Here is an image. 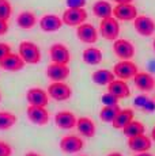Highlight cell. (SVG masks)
<instances>
[{"mask_svg":"<svg viewBox=\"0 0 155 156\" xmlns=\"http://www.w3.org/2000/svg\"><path fill=\"white\" fill-rule=\"evenodd\" d=\"M18 53L25 60L26 64H30V65L38 64V62L41 61V57H42L38 45L34 42H30V41H22V42L19 44Z\"/></svg>","mask_w":155,"mask_h":156,"instance_id":"6da1fadb","label":"cell"},{"mask_svg":"<svg viewBox=\"0 0 155 156\" xmlns=\"http://www.w3.org/2000/svg\"><path fill=\"white\" fill-rule=\"evenodd\" d=\"M99 34L108 41H116L120 35V23L114 16H108L101 19Z\"/></svg>","mask_w":155,"mask_h":156,"instance_id":"7a4b0ae2","label":"cell"},{"mask_svg":"<svg viewBox=\"0 0 155 156\" xmlns=\"http://www.w3.org/2000/svg\"><path fill=\"white\" fill-rule=\"evenodd\" d=\"M88 18V14L85 8H67L63 12V23L70 27H78L79 25L85 23Z\"/></svg>","mask_w":155,"mask_h":156,"instance_id":"3957f363","label":"cell"},{"mask_svg":"<svg viewBox=\"0 0 155 156\" xmlns=\"http://www.w3.org/2000/svg\"><path fill=\"white\" fill-rule=\"evenodd\" d=\"M46 91L49 94V98H52V99L57 102L68 101L72 97V90L64 82H53L52 84H49Z\"/></svg>","mask_w":155,"mask_h":156,"instance_id":"277c9868","label":"cell"},{"mask_svg":"<svg viewBox=\"0 0 155 156\" xmlns=\"http://www.w3.org/2000/svg\"><path fill=\"white\" fill-rule=\"evenodd\" d=\"M59 147H60L61 152H64V154H78L83 149L85 141H83L82 137L76 136V134H67L60 140Z\"/></svg>","mask_w":155,"mask_h":156,"instance_id":"5b68a950","label":"cell"},{"mask_svg":"<svg viewBox=\"0 0 155 156\" xmlns=\"http://www.w3.org/2000/svg\"><path fill=\"white\" fill-rule=\"evenodd\" d=\"M113 72H114L116 77H118V79L129 80L135 77V75L139 72V69H138V65L133 61H131V60H123V61L114 64Z\"/></svg>","mask_w":155,"mask_h":156,"instance_id":"8992f818","label":"cell"},{"mask_svg":"<svg viewBox=\"0 0 155 156\" xmlns=\"http://www.w3.org/2000/svg\"><path fill=\"white\" fill-rule=\"evenodd\" d=\"M113 52L120 60H132L136 50L131 41L124 40V38H117L116 41H113Z\"/></svg>","mask_w":155,"mask_h":156,"instance_id":"52a82bcc","label":"cell"},{"mask_svg":"<svg viewBox=\"0 0 155 156\" xmlns=\"http://www.w3.org/2000/svg\"><path fill=\"white\" fill-rule=\"evenodd\" d=\"M113 16L123 22H131V20L133 22L138 16V8L132 3H121L113 7Z\"/></svg>","mask_w":155,"mask_h":156,"instance_id":"ba28073f","label":"cell"},{"mask_svg":"<svg viewBox=\"0 0 155 156\" xmlns=\"http://www.w3.org/2000/svg\"><path fill=\"white\" fill-rule=\"evenodd\" d=\"M26 114H27L29 121L34 125H38V126H45L49 122V113H48L46 107L30 105L26 110Z\"/></svg>","mask_w":155,"mask_h":156,"instance_id":"9c48e42d","label":"cell"},{"mask_svg":"<svg viewBox=\"0 0 155 156\" xmlns=\"http://www.w3.org/2000/svg\"><path fill=\"white\" fill-rule=\"evenodd\" d=\"M133 27L136 33L142 37H151L155 33V22L153 18L146 16V15H138L133 20Z\"/></svg>","mask_w":155,"mask_h":156,"instance_id":"30bf717a","label":"cell"},{"mask_svg":"<svg viewBox=\"0 0 155 156\" xmlns=\"http://www.w3.org/2000/svg\"><path fill=\"white\" fill-rule=\"evenodd\" d=\"M49 56L52 62H57V64H65L68 65L71 61V53L70 49L65 46L64 44H53L49 49Z\"/></svg>","mask_w":155,"mask_h":156,"instance_id":"8fae6325","label":"cell"},{"mask_svg":"<svg viewBox=\"0 0 155 156\" xmlns=\"http://www.w3.org/2000/svg\"><path fill=\"white\" fill-rule=\"evenodd\" d=\"M76 35L79 38V41H82L83 44L93 45L98 41V30L91 23H87V22L78 26Z\"/></svg>","mask_w":155,"mask_h":156,"instance_id":"7c38bea8","label":"cell"},{"mask_svg":"<svg viewBox=\"0 0 155 156\" xmlns=\"http://www.w3.org/2000/svg\"><path fill=\"white\" fill-rule=\"evenodd\" d=\"M26 62L25 60L20 57L19 53H13L11 52L10 55H7L4 58L0 60V68H3L4 71L8 72H19L25 68Z\"/></svg>","mask_w":155,"mask_h":156,"instance_id":"4fadbf2b","label":"cell"},{"mask_svg":"<svg viewBox=\"0 0 155 156\" xmlns=\"http://www.w3.org/2000/svg\"><path fill=\"white\" fill-rule=\"evenodd\" d=\"M151 145H153V139L146 136L144 133L133 136V137H128V147H129V149L133 151L135 154L150 151Z\"/></svg>","mask_w":155,"mask_h":156,"instance_id":"5bb4252c","label":"cell"},{"mask_svg":"<svg viewBox=\"0 0 155 156\" xmlns=\"http://www.w3.org/2000/svg\"><path fill=\"white\" fill-rule=\"evenodd\" d=\"M26 99H27L29 105L46 107L49 103V94H48V91L40 88V87H33L26 92Z\"/></svg>","mask_w":155,"mask_h":156,"instance_id":"9a60e30c","label":"cell"},{"mask_svg":"<svg viewBox=\"0 0 155 156\" xmlns=\"http://www.w3.org/2000/svg\"><path fill=\"white\" fill-rule=\"evenodd\" d=\"M46 76L49 77L52 82H64V80L70 76V68L65 64L52 62V64H49L46 68Z\"/></svg>","mask_w":155,"mask_h":156,"instance_id":"2e32d148","label":"cell"},{"mask_svg":"<svg viewBox=\"0 0 155 156\" xmlns=\"http://www.w3.org/2000/svg\"><path fill=\"white\" fill-rule=\"evenodd\" d=\"M135 87L142 92H151L155 88V79L151 73L147 72H138L133 77Z\"/></svg>","mask_w":155,"mask_h":156,"instance_id":"e0dca14e","label":"cell"},{"mask_svg":"<svg viewBox=\"0 0 155 156\" xmlns=\"http://www.w3.org/2000/svg\"><path fill=\"white\" fill-rule=\"evenodd\" d=\"M63 25H64V23H63V19L59 16V15H55V14H46L40 19V27L45 33L59 31Z\"/></svg>","mask_w":155,"mask_h":156,"instance_id":"ac0fdd59","label":"cell"},{"mask_svg":"<svg viewBox=\"0 0 155 156\" xmlns=\"http://www.w3.org/2000/svg\"><path fill=\"white\" fill-rule=\"evenodd\" d=\"M76 115L72 112H68V110H63V112H57L55 114V124L57 128L60 129H72L76 126Z\"/></svg>","mask_w":155,"mask_h":156,"instance_id":"d6986e66","label":"cell"},{"mask_svg":"<svg viewBox=\"0 0 155 156\" xmlns=\"http://www.w3.org/2000/svg\"><path fill=\"white\" fill-rule=\"evenodd\" d=\"M108 92L116 95L118 99H124V98L131 97V88L128 83L123 79H114L110 84H108Z\"/></svg>","mask_w":155,"mask_h":156,"instance_id":"ffe728a7","label":"cell"},{"mask_svg":"<svg viewBox=\"0 0 155 156\" xmlns=\"http://www.w3.org/2000/svg\"><path fill=\"white\" fill-rule=\"evenodd\" d=\"M79 134H82L83 137H87V139H91V137L95 136V132H97V128H95V124L91 118L88 117H80L76 121V126Z\"/></svg>","mask_w":155,"mask_h":156,"instance_id":"44dd1931","label":"cell"},{"mask_svg":"<svg viewBox=\"0 0 155 156\" xmlns=\"http://www.w3.org/2000/svg\"><path fill=\"white\" fill-rule=\"evenodd\" d=\"M82 58L87 65H98L102 62L103 55H102V52H101V49H98V48L88 46L87 49L83 50Z\"/></svg>","mask_w":155,"mask_h":156,"instance_id":"7402d4cb","label":"cell"},{"mask_svg":"<svg viewBox=\"0 0 155 156\" xmlns=\"http://www.w3.org/2000/svg\"><path fill=\"white\" fill-rule=\"evenodd\" d=\"M16 25L23 30H31L37 25V16L31 11H22L16 16Z\"/></svg>","mask_w":155,"mask_h":156,"instance_id":"603a6c76","label":"cell"},{"mask_svg":"<svg viewBox=\"0 0 155 156\" xmlns=\"http://www.w3.org/2000/svg\"><path fill=\"white\" fill-rule=\"evenodd\" d=\"M133 115H135V112H133L132 109H121L117 115H116L114 121L112 122L113 128L114 129H123L124 126H127V125L133 119Z\"/></svg>","mask_w":155,"mask_h":156,"instance_id":"cb8c5ba5","label":"cell"},{"mask_svg":"<svg viewBox=\"0 0 155 156\" xmlns=\"http://www.w3.org/2000/svg\"><path fill=\"white\" fill-rule=\"evenodd\" d=\"M91 79L98 86H108L116 79V75L113 71H109V69H97L93 73Z\"/></svg>","mask_w":155,"mask_h":156,"instance_id":"d4e9b609","label":"cell"},{"mask_svg":"<svg viewBox=\"0 0 155 156\" xmlns=\"http://www.w3.org/2000/svg\"><path fill=\"white\" fill-rule=\"evenodd\" d=\"M93 12L95 16L103 19V18H108L113 15V7L106 0H97L93 5Z\"/></svg>","mask_w":155,"mask_h":156,"instance_id":"484cf974","label":"cell"},{"mask_svg":"<svg viewBox=\"0 0 155 156\" xmlns=\"http://www.w3.org/2000/svg\"><path fill=\"white\" fill-rule=\"evenodd\" d=\"M121 130H123V133L127 137H133V136H138V134H143L146 132V128L140 121L132 119V121H131L127 126H124Z\"/></svg>","mask_w":155,"mask_h":156,"instance_id":"4316f807","label":"cell"},{"mask_svg":"<svg viewBox=\"0 0 155 156\" xmlns=\"http://www.w3.org/2000/svg\"><path fill=\"white\" fill-rule=\"evenodd\" d=\"M120 110L121 109H120V106H118V105H116V106H103L102 109H101V112H99L101 121L108 122V124H112V122L114 121L116 115L118 114Z\"/></svg>","mask_w":155,"mask_h":156,"instance_id":"83f0119b","label":"cell"},{"mask_svg":"<svg viewBox=\"0 0 155 156\" xmlns=\"http://www.w3.org/2000/svg\"><path fill=\"white\" fill-rule=\"evenodd\" d=\"M16 124V115L11 112H0V130H8Z\"/></svg>","mask_w":155,"mask_h":156,"instance_id":"f1b7e54d","label":"cell"},{"mask_svg":"<svg viewBox=\"0 0 155 156\" xmlns=\"http://www.w3.org/2000/svg\"><path fill=\"white\" fill-rule=\"evenodd\" d=\"M13 15V5L8 0H0V19L8 20Z\"/></svg>","mask_w":155,"mask_h":156,"instance_id":"f546056e","label":"cell"},{"mask_svg":"<svg viewBox=\"0 0 155 156\" xmlns=\"http://www.w3.org/2000/svg\"><path fill=\"white\" fill-rule=\"evenodd\" d=\"M151 103H153V102L148 99L146 95H140V97L135 98V106L142 110H154L153 107H150Z\"/></svg>","mask_w":155,"mask_h":156,"instance_id":"4dcf8cb0","label":"cell"},{"mask_svg":"<svg viewBox=\"0 0 155 156\" xmlns=\"http://www.w3.org/2000/svg\"><path fill=\"white\" fill-rule=\"evenodd\" d=\"M101 101H102L103 106H116V105H118V98L116 97V95L110 94V92H108V94L102 95V98H101Z\"/></svg>","mask_w":155,"mask_h":156,"instance_id":"1f68e13d","label":"cell"},{"mask_svg":"<svg viewBox=\"0 0 155 156\" xmlns=\"http://www.w3.org/2000/svg\"><path fill=\"white\" fill-rule=\"evenodd\" d=\"M13 155V148L8 143L0 140V156H11Z\"/></svg>","mask_w":155,"mask_h":156,"instance_id":"d6a6232c","label":"cell"},{"mask_svg":"<svg viewBox=\"0 0 155 156\" xmlns=\"http://www.w3.org/2000/svg\"><path fill=\"white\" fill-rule=\"evenodd\" d=\"M68 8H85L87 0H65Z\"/></svg>","mask_w":155,"mask_h":156,"instance_id":"836d02e7","label":"cell"},{"mask_svg":"<svg viewBox=\"0 0 155 156\" xmlns=\"http://www.w3.org/2000/svg\"><path fill=\"white\" fill-rule=\"evenodd\" d=\"M11 53V46L5 42H0V60L4 58L7 55Z\"/></svg>","mask_w":155,"mask_h":156,"instance_id":"e575fe53","label":"cell"},{"mask_svg":"<svg viewBox=\"0 0 155 156\" xmlns=\"http://www.w3.org/2000/svg\"><path fill=\"white\" fill-rule=\"evenodd\" d=\"M7 31H8V20L0 19V37L7 34Z\"/></svg>","mask_w":155,"mask_h":156,"instance_id":"d590c367","label":"cell"},{"mask_svg":"<svg viewBox=\"0 0 155 156\" xmlns=\"http://www.w3.org/2000/svg\"><path fill=\"white\" fill-rule=\"evenodd\" d=\"M133 156H154V155H151L150 152L147 151V152H138V154H135Z\"/></svg>","mask_w":155,"mask_h":156,"instance_id":"8d00e7d4","label":"cell"},{"mask_svg":"<svg viewBox=\"0 0 155 156\" xmlns=\"http://www.w3.org/2000/svg\"><path fill=\"white\" fill-rule=\"evenodd\" d=\"M114 3H117V4H121V3H132L133 0H113Z\"/></svg>","mask_w":155,"mask_h":156,"instance_id":"74e56055","label":"cell"},{"mask_svg":"<svg viewBox=\"0 0 155 156\" xmlns=\"http://www.w3.org/2000/svg\"><path fill=\"white\" fill-rule=\"evenodd\" d=\"M25 156H41L40 154H37V152H27Z\"/></svg>","mask_w":155,"mask_h":156,"instance_id":"f35d334b","label":"cell"},{"mask_svg":"<svg viewBox=\"0 0 155 156\" xmlns=\"http://www.w3.org/2000/svg\"><path fill=\"white\" fill-rule=\"evenodd\" d=\"M108 156H123V154H120V152H110Z\"/></svg>","mask_w":155,"mask_h":156,"instance_id":"ab89813d","label":"cell"},{"mask_svg":"<svg viewBox=\"0 0 155 156\" xmlns=\"http://www.w3.org/2000/svg\"><path fill=\"white\" fill-rule=\"evenodd\" d=\"M151 139L155 141V126L153 128V130H151Z\"/></svg>","mask_w":155,"mask_h":156,"instance_id":"60d3db41","label":"cell"},{"mask_svg":"<svg viewBox=\"0 0 155 156\" xmlns=\"http://www.w3.org/2000/svg\"><path fill=\"white\" fill-rule=\"evenodd\" d=\"M153 48H154V50H155V40H154V42H153Z\"/></svg>","mask_w":155,"mask_h":156,"instance_id":"b9f144b4","label":"cell"},{"mask_svg":"<svg viewBox=\"0 0 155 156\" xmlns=\"http://www.w3.org/2000/svg\"><path fill=\"white\" fill-rule=\"evenodd\" d=\"M0 101H2V94H0Z\"/></svg>","mask_w":155,"mask_h":156,"instance_id":"7bdbcfd3","label":"cell"},{"mask_svg":"<svg viewBox=\"0 0 155 156\" xmlns=\"http://www.w3.org/2000/svg\"><path fill=\"white\" fill-rule=\"evenodd\" d=\"M80 156H87V155H80Z\"/></svg>","mask_w":155,"mask_h":156,"instance_id":"ee69618b","label":"cell"}]
</instances>
